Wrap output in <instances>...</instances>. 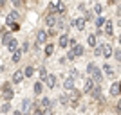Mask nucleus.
Instances as JSON below:
<instances>
[{
	"mask_svg": "<svg viewBox=\"0 0 121 115\" xmlns=\"http://www.w3.org/2000/svg\"><path fill=\"white\" fill-rule=\"evenodd\" d=\"M87 74L92 77L94 83H101V81H103V70H101V67H98L96 63H92V61L87 65Z\"/></svg>",
	"mask_w": 121,
	"mask_h": 115,
	"instance_id": "nucleus-1",
	"label": "nucleus"
},
{
	"mask_svg": "<svg viewBox=\"0 0 121 115\" xmlns=\"http://www.w3.org/2000/svg\"><path fill=\"white\" fill-rule=\"evenodd\" d=\"M49 13H56L58 16H63L67 13V5L65 2H61V0H54V2H51L49 4Z\"/></svg>",
	"mask_w": 121,
	"mask_h": 115,
	"instance_id": "nucleus-2",
	"label": "nucleus"
},
{
	"mask_svg": "<svg viewBox=\"0 0 121 115\" xmlns=\"http://www.w3.org/2000/svg\"><path fill=\"white\" fill-rule=\"evenodd\" d=\"M38 104H40V108L43 110V115H51V113H52V108H54V101L51 99V97L43 95V97L40 99V103H38Z\"/></svg>",
	"mask_w": 121,
	"mask_h": 115,
	"instance_id": "nucleus-3",
	"label": "nucleus"
},
{
	"mask_svg": "<svg viewBox=\"0 0 121 115\" xmlns=\"http://www.w3.org/2000/svg\"><path fill=\"white\" fill-rule=\"evenodd\" d=\"M69 94H71V95H69V106H71V108H80L81 95H83V94H81V92H78L76 88H74V90H71Z\"/></svg>",
	"mask_w": 121,
	"mask_h": 115,
	"instance_id": "nucleus-4",
	"label": "nucleus"
},
{
	"mask_svg": "<svg viewBox=\"0 0 121 115\" xmlns=\"http://www.w3.org/2000/svg\"><path fill=\"white\" fill-rule=\"evenodd\" d=\"M49 41V34H47V29H38L36 31V41H35V49H38L40 45H45Z\"/></svg>",
	"mask_w": 121,
	"mask_h": 115,
	"instance_id": "nucleus-5",
	"label": "nucleus"
},
{
	"mask_svg": "<svg viewBox=\"0 0 121 115\" xmlns=\"http://www.w3.org/2000/svg\"><path fill=\"white\" fill-rule=\"evenodd\" d=\"M89 95H91L94 101H101V99H103V88H101V83H94V86L91 88Z\"/></svg>",
	"mask_w": 121,
	"mask_h": 115,
	"instance_id": "nucleus-6",
	"label": "nucleus"
},
{
	"mask_svg": "<svg viewBox=\"0 0 121 115\" xmlns=\"http://www.w3.org/2000/svg\"><path fill=\"white\" fill-rule=\"evenodd\" d=\"M58 18H60V16L56 15V13H49V11H47V15L43 16V24H45V27H54L56 22H58Z\"/></svg>",
	"mask_w": 121,
	"mask_h": 115,
	"instance_id": "nucleus-7",
	"label": "nucleus"
},
{
	"mask_svg": "<svg viewBox=\"0 0 121 115\" xmlns=\"http://www.w3.org/2000/svg\"><path fill=\"white\" fill-rule=\"evenodd\" d=\"M43 83H45V86L49 90H54L56 86H58V77H56V74H47V77L43 79Z\"/></svg>",
	"mask_w": 121,
	"mask_h": 115,
	"instance_id": "nucleus-8",
	"label": "nucleus"
},
{
	"mask_svg": "<svg viewBox=\"0 0 121 115\" xmlns=\"http://www.w3.org/2000/svg\"><path fill=\"white\" fill-rule=\"evenodd\" d=\"M25 79V75H24V70L22 68H18V70H15L13 72V77H11V83L13 85H22V81Z\"/></svg>",
	"mask_w": 121,
	"mask_h": 115,
	"instance_id": "nucleus-9",
	"label": "nucleus"
},
{
	"mask_svg": "<svg viewBox=\"0 0 121 115\" xmlns=\"http://www.w3.org/2000/svg\"><path fill=\"white\" fill-rule=\"evenodd\" d=\"M103 34L107 36V38H112L114 36V25H112V22L110 20H105V24H103Z\"/></svg>",
	"mask_w": 121,
	"mask_h": 115,
	"instance_id": "nucleus-10",
	"label": "nucleus"
},
{
	"mask_svg": "<svg viewBox=\"0 0 121 115\" xmlns=\"http://www.w3.org/2000/svg\"><path fill=\"white\" fill-rule=\"evenodd\" d=\"M85 24H87V20L83 18V16H80V18H74V20L71 22V25L74 27L76 31H83V29H85Z\"/></svg>",
	"mask_w": 121,
	"mask_h": 115,
	"instance_id": "nucleus-11",
	"label": "nucleus"
},
{
	"mask_svg": "<svg viewBox=\"0 0 121 115\" xmlns=\"http://www.w3.org/2000/svg\"><path fill=\"white\" fill-rule=\"evenodd\" d=\"M69 49L72 50V54H74L76 58H81V56L85 54V47H83V45H80V41H78V43H76V45L69 47Z\"/></svg>",
	"mask_w": 121,
	"mask_h": 115,
	"instance_id": "nucleus-12",
	"label": "nucleus"
},
{
	"mask_svg": "<svg viewBox=\"0 0 121 115\" xmlns=\"http://www.w3.org/2000/svg\"><path fill=\"white\" fill-rule=\"evenodd\" d=\"M5 49H7V50H9V52H13V50H15V49H18V40H16V38H15V36H11V38H9V40H7V43H5Z\"/></svg>",
	"mask_w": 121,
	"mask_h": 115,
	"instance_id": "nucleus-13",
	"label": "nucleus"
},
{
	"mask_svg": "<svg viewBox=\"0 0 121 115\" xmlns=\"http://www.w3.org/2000/svg\"><path fill=\"white\" fill-rule=\"evenodd\" d=\"M101 70H103V75H107V77H114L116 75V72H114V68H112V65H108V63H103V67H101Z\"/></svg>",
	"mask_w": 121,
	"mask_h": 115,
	"instance_id": "nucleus-14",
	"label": "nucleus"
},
{
	"mask_svg": "<svg viewBox=\"0 0 121 115\" xmlns=\"http://www.w3.org/2000/svg\"><path fill=\"white\" fill-rule=\"evenodd\" d=\"M22 56H24V50L20 49V47H18V49H15L13 50V56H11V61H13V63H20V59H22Z\"/></svg>",
	"mask_w": 121,
	"mask_h": 115,
	"instance_id": "nucleus-15",
	"label": "nucleus"
},
{
	"mask_svg": "<svg viewBox=\"0 0 121 115\" xmlns=\"http://www.w3.org/2000/svg\"><path fill=\"white\" fill-rule=\"evenodd\" d=\"M101 45H103L101 58H112V50H114V47H112L110 43H101Z\"/></svg>",
	"mask_w": 121,
	"mask_h": 115,
	"instance_id": "nucleus-16",
	"label": "nucleus"
},
{
	"mask_svg": "<svg viewBox=\"0 0 121 115\" xmlns=\"http://www.w3.org/2000/svg\"><path fill=\"white\" fill-rule=\"evenodd\" d=\"M74 88H76L74 79H72L71 75H69V77H65V81H63V90H65V92H71V90H74Z\"/></svg>",
	"mask_w": 121,
	"mask_h": 115,
	"instance_id": "nucleus-17",
	"label": "nucleus"
},
{
	"mask_svg": "<svg viewBox=\"0 0 121 115\" xmlns=\"http://www.w3.org/2000/svg\"><path fill=\"white\" fill-rule=\"evenodd\" d=\"M58 47H61V49H67L69 47V34H60L58 36Z\"/></svg>",
	"mask_w": 121,
	"mask_h": 115,
	"instance_id": "nucleus-18",
	"label": "nucleus"
},
{
	"mask_svg": "<svg viewBox=\"0 0 121 115\" xmlns=\"http://www.w3.org/2000/svg\"><path fill=\"white\" fill-rule=\"evenodd\" d=\"M52 52H54V43H52V41H47L45 45H43V54H45V58H51Z\"/></svg>",
	"mask_w": 121,
	"mask_h": 115,
	"instance_id": "nucleus-19",
	"label": "nucleus"
},
{
	"mask_svg": "<svg viewBox=\"0 0 121 115\" xmlns=\"http://www.w3.org/2000/svg\"><path fill=\"white\" fill-rule=\"evenodd\" d=\"M18 18H20V13H18V9H13L9 15L5 16V22H7V24H11V22H16Z\"/></svg>",
	"mask_w": 121,
	"mask_h": 115,
	"instance_id": "nucleus-20",
	"label": "nucleus"
},
{
	"mask_svg": "<svg viewBox=\"0 0 121 115\" xmlns=\"http://www.w3.org/2000/svg\"><path fill=\"white\" fill-rule=\"evenodd\" d=\"M2 97H4V101H11V99H13V97H15V90H13V86L2 90Z\"/></svg>",
	"mask_w": 121,
	"mask_h": 115,
	"instance_id": "nucleus-21",
	"label": "nucleus"
},
{
	"mask_svg": "<svg viewBox=\"0 0 121 115\" xmlns=\"http://www.w3.org/2000/svg\"><path fill=\"white\" fill-rule=\"evenodd\" d=\"M35 74H36V67H33V65L24 67V75H25V77H33Z\"/></svg>",
	"mask_w": 121,
	"mask_h": 115,
	"instance_id": "nucleus-22",
	"label": "nucleus"
},
{
	"mask_svg": "<svg viewBox=\"0 0 121 115\" xmlns=\"http://www.w3.org/2000/svg\"><path fill=\"white\" fill-rule=\"evenodd\" d=\"M58 103H60L63 108H67L69 106V92H65V94H61L60 97H58Z\"/></svg>",
	"mask_w": 121,
	"mask_h": 115,
	"instance_id": "nucleus-23",
	"label": "nucleus"
},
{
	"mask_svg": "<svg viewBox=\"0 0 121 115\" xmlns=\"http://www.w3.org/2000/svg\"><path fill=\"white\" fill-rule=\"evenodd\" d=\"M33 92H35V95H42V92H43V83H42V81H36L35 85H33Z\"/></svg>",
	"mask_w": 121,
	"mask_h": 115,
	"instance_id": "nucleus-24",
	"label": "nucleus"
},
{
	"mask_svg": "<svg viewBox=\"0 0 121 115\" xmlns=\"http://www.w3.org/2000/svg\"><path fill=\"white\" fill-rule=\"evenodd\" d=\"M108 94L112 95V97H117V95H119V83H112L110 85V90H108Z\"/></svg>",
	"mask_w": 121,
	"mask_h": 115,
	"instance_id": "nucleus-25",
	"label": "nucleus"
},
{
	"mask_svg": "<svg viewBox=\"0 0 121 115\" xmlns=\"http://www.w3.org/2000/svg\"><path fill=\"white\" fill-rule=\"evenodd\" d=\"M87 43H89V47H96L98 45V36L92 32V34L87 36Z\"/></svg>",
	"mask_w": 121,
	"mask_h": 115,
	"instance_id": "nucleus-26",
	"label": "nucleus"
},
{
	"mask_svg": "<svg viewBox=\"0 0 121 115\" xmlns=\"http://www.w3.org/2000/svg\"><path fill=\"white\" fill-rule=\"evenodd\" d=\"M36 70H38V75H40V79H42V81L45 79V77H47V74H49V72H47V67H45V65H40Z\"/></svg>",
	"mask_w": 121,
	"mask_h": 115,
	"instance_id": "nucleus-27",
	"label": "nucleus"
},
{
	"mask_svg": "<svg viewBox=\"0 0 121 115\" xmlns=\"http://www.w3.org/2000/svg\"><path fill=\"white\" fill-rule=\"evenodd\" d=\"M11 110H13L11 108V101H5L4 104L0 106V113H11Z\"/></svg>",
	"mask_w": 121,
	"mask_h": 115,
	"instance_id": "nucleus-28",
	"label": "nucleus"
},
{
	"mask_svg": "<svg viewBox=\"0 0 121 115\" xmlns=\"http://www.w3.org/2000/svg\"><path fill=\"white\" fill-rule=\"evenodd\" d=\"M105 20H107L105 16H101V15H98V18H96V20H94V25H96L98 29H101V27H103V24H105Z\"/></svg>",
	"mask_w": 121,
	"mask_h": 115,
	"instance_id": "nucleus-29",
	"label": "nucleus"
},
{
	"mask_svg": "<svg viewBox=\"0 0 121 115\" xmlns=\"http://www.w3.org/2000/svg\"><path fill=\"white\" fill-rule=\"evenodd\" d=\"M92 13H94V15H101V13H103V4L96 2V4H94V7H92Z\"/></svg>",
	"mask_w": 121,
	"mask_h": 115,
	"instance_id": "nucleus-30",
	"label": "nucleus"
},
{
	"mask_svg": "<svg viewBox=\"0 0 121 115\" xmlns=\"http://www.w3.org/2000/svg\"><path fill=\"white\" fill-rule=\"evenodd\" d=\"M92 86H94V81H92V77H91V79H87V81H85V86H83V92H85V94H89Z\"/></svg>",
	"mask_w": 121,
	"mask_h": 115,
	"instance_id": "nucleus-31",
	"label": "nucleus"
},
{
	"mask_svg": "<svg viewBox=\"0 0 121 115\" xmlns=\"http://www.w3.org/2000/svg\"><path fill=\"white\" fill-rule=\"evenodd\" d=\"M92 50H94V58H101V52H103V45H96V47H92Z\"/></svg>",
	"mask_w": 121,
	"mask_h": 115,
	"instance_id": "nucleus-32",
	"label": "nucleus"
},
{
	"mask_svg": "<svg viewBox=\"0 0 121 115\" xmlns=\"http://www.w3.org/2000/svg\"><path fill=\"white\" fill-rule=\"evenodd\" d=\"M112 58L121 63V49H114V50H112Z\"/></svg>",
	"mask_w": 121,
	"mask_h": 115,
	"instance_id": "nucleus-33",
	"label": "nucleus"
},
{
	"mask_svg": "<svg viewBox=\"0 0 121 115\" xmlns=\"http://www.w3.org/2000/svg\"><path fill=\"white\" fill-rule=\"evenodd\" d=\"M7 25L11 27V31H13V32H16V31H20V29H22L18 22H11V24H7Z\"/></svg>",
	"mask_w": 121,
	"mask_h": 115,
	"instance_id": "nucleus-34",
	"label": "nucleus"
},
{
	"mask_svg": "<svg viewBox=\"0 0 121 115\" xmlns=\"http://www.w3.org/2000/svg\"><path fill=\"white\" fill-rule=\"evenodd\" d=\"M65 59H67V61H74V59H76V56L72 54V50H71V49L67 50V58H65Z\"/></svg>",
	"mask_w": 121,
	"mask_h": 115,
	"instance_id": "nucleus-35",
	"label": "nucleus"
},
{
	"mask_svg": "<svg viewBox=\"0 0 121 115\" xmlns=\"http://www.w3.org/2000/svg\"><path fill=\"white\" fill-rule=\"evenodd\" d=\"M71 77L72 79H78V77H80V72H78L76 68H71Z\"/></svg>",
	"mask_w": 121,
	"mask_h": 115,
	"instance_id": "nucleus-36",
	"label": "nucleus"
},
{
	"mask_svg": "<svg viewBox=\"0 0 121 115\" xmlns=\"http://www.w3.org/2000/svg\"><path fill=\"white\" fill-rule=\"evenodd\" d=\"M76 43H78V40H76V38H69V47L76 45Z\"/></svg>",
	"mask_w": 121,
	"mask_h": 115,
	"instance_id": "nucleus-37",
	"label": "nucleus"
},
{
	"mask_svg": "<svg viewBox=\"0 0 121 115\" xmlns=\"http://www.w3.org/2000/svg\"><path fill=\"white\" fill-rule=\"evenodd\" d=\"M116 111H117V113H121V99L117 101V104H116Z\"/></svg>",
	"mask_w": 121,
	"mask_h": 115,
	"instance_id": "nucleus-38",
	"label": "nucleus"
},
{
	"mask_svg": "<svg viewBox=\"0 0 121 115\" xmlns=\"http://www.w3.org/2000/svg\"><path fill=\"white\" fill-rule=\"evenodd\" d=\"M116 16H119V18H121V4L116 7Z\"/></svg>",
	"mask_w": 121,
	"mask_h": 115,
	"instance_id": "nucleus-39",
	"label": "nucleus"
},
{
	"mask_svg": "<svg viewBox=\"0 0 121 115\" xmlns=\"http://www.w3.org/2000/svg\"><path fill=\"white\" fill-rule=\"evenodd\" d=\"M29 49V43H27V41H24V47H22V50H24V54H25V50Z\"/></svg>",
	"mask_w": 121,
	"mask_h": 115,
	"instance_id": "nucleus-40",
	"label": "nucleus"
},
{
	"mask_svg": "<svg viewBox=\"0 0 121 115\" xmlns=\"http://www.w3.org/2000/svg\"><path fill=\"white\" fill-rule=\"evenodd\" d=\"M117 83H119V95H121V79H119V81H117Z\"/></svg>",
	"mask_w": 121,
	"mask_h": 115,
	"instance_id": "nucleus-41",
	"label": "nucleus"
},
{
	"mask_svg": "<svg viewBox=\"0 0 121 115\" xmlns=\"http://www.w3.org/2000/svg\"><path fill=\"white\" fill-rule=\"evenodd\" d=\"M117 41H119V45H121V34H119V36H117Z\"/></svg>",
	"mask_w": 121,
	"mask_h": 115,
	"instance_id": "nucleus-42",
	"label": "nucleus"
},
{
	"mask_svg": "<svg viewBox=\"0 0 121 115\" xmlns=\"http://www.w3.org/2000/svg\"><path fill=\"white\" fill-rule=\"evenodd\" d=\"M107 2H108V4H114V2H116V0H107Z\"/></svg>",
	"mask_w": 121,
	"mask_h": 115,
	"instance_id": "nucleus-43",
	"label": "nucleus"
},
{
	"mask_svg": "<svg viewBox=\"0 0 121 115\" xmlns=\"http://www.w3.org/2000/svg\"><path fill=\"white\" fill-rule=\"evenodd\" d=\"M9 2H13V0H9Z\"/></svg>",
	"mask_w": 121,
	"mask_h": 115,
	"instance_id": "nucleus-44",
	"label": "nucleus"
}]
</instances>
